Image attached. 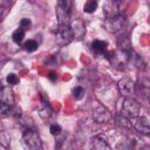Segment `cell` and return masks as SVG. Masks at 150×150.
Returning <instances> with one entry per match:
<instances>
[{
	"label": "cell",
	"instance_id": "1",
	"mask_svg": "<svg viewBox=\"0 0 150 150\" xmlns=\"http://www.w3.org/2000/svg\"><path fill=\"white\" fill-rule=\"evenodd\" d=\"M73 2L70 0H60L56 4L55 12L56 18L60 26H66L70 23V9H71Z\"/></svg>",
	"mask_w": 150,
	"mask_h": 150
},
{
	"label": "cell",
	"instance_id": "2",
	"mask_svg": "<svg viewBox=\"0 0 150 150\" xmlns=\"http://www.w3.org/2000/svg\"><path fill=\"white\" fill-rule=\"evenodd\" d=\"M141 111V104L132 97H125L122 102L121 107V115L123 117H127L129 120L136 118L139 116Z\"/></svg>",
	"mask_w": 150,
	"mask_h": 150
},
{
	"label": "cell",
	"instance_id": "3",
	"mask_svg": "<svg viewBox=\"0 0 150 150\" xmlns=\"http://www.w3.org/2000/svg\"><path fill=\"white\" fill-rule=\"evenodd\" d=\"M22 144L26 150H40L42 142L35 130L27 129L22 134Z\"/></svg>",
	"mask_w": 150,
	"mask_h": 150
},
{
	"label": "cell",
	"instance_id": "4",
	"mask_svg": "<svg viewBox=\"0 0 150 150\" xmlns=\"http://www.w3.org/2000/svg\"><path fill=\"white\" fill-rule=\"evenodd\" d=\"M14 107V94L9 87H2L0 90V111L7 114Z\"/></svg>",
	"mask_w": 150,
	"mask_h": 150
},
{
	"label": "cell",
	"instance_id": "5",
	"mask_svg": "<svg viewBox=\"0 0 150 150\" xmlns=\"http://www.w3.org/2000/svg\"><path fill=\"white\" fill-rule=\"evenodd\" d=\"M109 60H110V63L114 68H116L118 70H122L128 64V62L130 60V54H129L128 50L117 49V50H115L110 54Z\"/></svg>",
	"mask_w": 150,
	"mask_h": 150
},
{
	"label": "cell",
	"instance_id": "6",
	"mask_svg": "<svg viewBox=\"0 0 150 150\" xmlns=\"http://www.w3.org/2000/svg\"><path fill=\"white\" fill-rule=\"evenodd\" d=\"M55 39H56V43L60 46H67L68 43H70L71 40L74 39V36H73V32H71L69 25L59 26V28L56 30Z\"/></svg>",
	"mask_w": 150,
	"mask_h": 150
},
{
	"label": "cell",
	"instance_id": "7",
	"mask_svg": "<svg viewBox=\"0 0 150 150\" xmlns=\"http://www.w3.org/2000/svg\"><path fill=\"white\" fill-rule=\"evenodd\" d=\"M124 22H125L124 16L122 14H118V15H116L114 18L105 19L104 22H103V27L109 33H116V32H118V30L122 29Z\"/></svg>",
	"mask_w": 150,
	"mask_h": 150
},
{
	"label": "cell",
	"instance_id": "8",
	"mask_svg": "<svg viewBox=\"0 0 150 150\" xmlns=\"http://www.w3.org/2000/svg\"><path fill=\"white\" fill-rule=\"evenodd\" d=\"M117 87L120 94L124 97H131L132 94H135V83L129 77H123L122 80H120Z\"/></svg>",
	"mask_w": 150,
	"mask_h": 150
},
{
	"label": "cell",
	"instance_id": "9",
	"mask_svg": "<svg viewBox=\"0 0 150 150\" xmlns=\"http://www.w3.org/2000/svg\"><path fill=\"white\" fill-rule=\"evenodd\" d=\"M93 118L97 123H108L112 118V116H111V112L104 105L98 104L93 110Z\"/></svg>",
	"mask_w": 150,
	"mask_h": 150
},
{
	"label": "cell",
	"instance_id": "10",
	"mask_svg": "<svg viewBox=\"0 0 150 150\" xmlns=\"http://www.w3.org/2000/svg\"><path fill=\"white\" fill-rule=\"evenodd\" d=\"M134 128L136 129L137 132L142 134V135H149L150 132V123H149V118L146 116H138L136 117V122L134 124Z\"/></svg>",
	"mask_w": 150,
	"mask_h": 150
},
{
	"label": "cell",
	"instance_id": "11",
	"mask_svg": "<svg viewBox=\"0 0 150 150\" xmlns=\"http://www.w3.org/2000/svg\"><path fill=\"white\" fill-rule=\"evenodd\" d=\"M103 13L105 15V19L114 18V16L121 14L120 11H118V5L114 0H108L103 4Z\"/></svg>",
	"mask_w": 150,
	"mask_h": 150
},
{
	"label": "cell",
	"instance_id": "12",
	"mask_svg": "<svg viewBox=\"0 0 150 150\" xmlns=\"http://www.w3.org/2000/svg\"><path fill=\"white\" fill-rule=\"evenodd\" d=\"M69 27L73 32V36L76 39H80L86 33V27H84V22L81 19H75L73 21H70Z\"/></svg>",
	"mask_w": 150,
	"mask_h": 150
},
{
	"label": "cell",
	"instance_id": "13",
	"mask_svg": "<svg viewBox=\"0 0 150 150\" xmlns=\"http://www.w3.org/2000/svg\"><path fill=\"white\" fill-rule=\"evenodd\" d=\"M90 149L91 150H107L108 149V142L105 136L103 135H96L90 141Z\"/></svg>",
	"mask_w": 150,
	"mask_h": 150
},
{
	"label": "cell",
	"instance_id": "14",
	"mask_svg": "<svg viewBox=\"0 0 150 150\" xmlns=\"http://www.w3.org/2000/svg\"><path fill=\"white\" fill-rule=\"evenodd\" d=\"M108 43L102 40H94L90 45V49L95 55H102L107 52Z\"/></svg>",
	"mask_w": 150,
	"mask_h": 150
},
{
	"label": "cell",
	"instance_id": "15",
	"mask_svg": "<svg viewBox=\"0 0 150 150\" xmlns=\"http://www.w3.org/2000/svg\"><path fill=\"white\" fill-rule=\"evenodd\" d=\"M115 121H116V124H117L120 128H122V129H129V128H131V122H130V120L127 118V117H123L122 115L116 116Z\"/></svg>",
	"mask_w": 150,
	"mask_h": 150
},
{
	"label": "cell",
	"instance_id": "16",
	"mask_svg": "<svg viewBox=\"0 0 150 150\" xmlns=\"http://www.w3.org/2000/svg\"><path fill=\"white\" fill-rule=\"evenodd\" d=\"M97 1L96 0H88L84 5H83V12L84 13H94L97 8Z\"/></svg>",
	"mask_w": 150,
	"mask_h": 150
},
{
	"label": "cell",
	"instance_id": "17",
	"mask_svg": "<svg viewBox=\"0 0 150 150\" xmlns=\"http://www.w3.org/2000/svg\"><path fill=\"white\" fill-rule=\"evenodd\" d=\"M11 142V136L8 135V132L6 130H1L0 131V145L4 148H8Z\"/></svg>",
	"mask_w": 150,
	"mask_h": 150
},
{
	"label": "cell",
	"instance_id": "18",
	"mask_svg": "<svg viewBox=\"0 0 150 150\" xmlns=\"http://www.w3.org/2000/svg\"><path fill=\"white\" fill-rule=\"evenodd\" d=\"M38 47H39V43L35 41V40H28V41H26L25 43H23V48H25V50H27V52H35L36 49H38Z\"/></svg>",
	"mask_w": 150,
	"mask_h": 150
},
{
	"label": "cell",
	"instance_id": "19",
	"mask_svg": "<svg viewBox=\"0 0 150 150\" xmlns=\"http://www.w3.org/2000/svg\"><path fill=\"white\" fill-rule=\"evenodd\" d=\"M12 39H13V41H14L15 43H21V42L23 41V39H25V32L21 30L20 28L16 29V30L13 33Z\"/></svg>",
	"mask_w": 150,
	"mask_h": 150
},
{
	"label": "cell",
	"instance_id": "20",
	"mask_svg": "<svg viewBox=\"0 0 150 150\" xmlns=\"http://www.w3.org/2000/svg\"><path fill=\"white\" fill-rule=\"evenodd\" d=\"M115 150H135L134 143L132 142H121L117 144V146L115 148Z\"/></svg>",
	"mask_w": 150,
	"mask_h": 150
},
{
	"label": "cell",
	"instance_id": "21",
	"mask_svg": "<svg viewBox=\"0 0 150 150\" xmlns=\"http://www.w3.org/2000/svg\"><path fill=\"white\" fill-rule=\"evenodd\" d=\"M19 26H20V29H21V30L26 32V30L30 29V27H32V21H30L29 19H27V18H23V19L20 20Z\"/></svg>",
	"mask_w": 150,
	"mask_h": 150
},
{
	"label": "cell",
	"instance_id": "22",
	"mask_svg": "<svg viewBox=\"0 0 150 150\" xmlns=\"http://www.w3.org/2000/svg\"><path fill=\"white\" fill-rule=\"evenodd\" d=\"M73 96H74L75 100H81L84 96V89L82 87H80V86L75 87L73 89Z\"/></svg>",
	"mask_w": 150,
	"mask_h": 150
},
{
	"label": "cell",
	"instance_id": "23",
	"mask_svg": "<svg viewBox=\"0 0 150 150\" xmlns=\"http://www.w3.org/2000/svg\"><path fill=\"white\" fill-rule=\"evenodd\" d=\"M7 83L9 86H14V84H18L19 83V77L14 74V73H11L7 75Z\"/></svg>",
	"mask_w": 150,
	"mask_h": 150
},
{
	"label": "cell",
	"instance_id": "24",
	"mask_svg": "<svg viewBox=\"0 0 150 150\" xmlns=\"http://www.w3.org/2000/svg\"><path fill=\"white\" fill-rule=\"evenodd\" d=\"M49 131H50V134H52L53 136H59V135H61L62 129H61V127H60L59 124L54 123V124H52V125H50Z\"/></svg>",
	"mask_w": 150,
	"mask_h": 150
},
{
	"label": "cell",
	"instance_id": "25",
	"mask_svg": "<svg viewBox=\"0 0 150 150\" xmlns=\"http://www.w3.org/2000/svg\"><path fill=\"white\" fill-rule=\"evenodd\" d=\"M11 1H6V0H0V8H5V7H9L11 6Z\"/></svg>",
	"mask_w": 150,
	"mask_h": 150
},
{
	"label": "cell",
	"instance_id": "26",
	"mask_svg": "<svg viewBox=\"0 0 150 150\" xmlns=\"http://www.w3.org/2000/svg\"><path fill=\"white\" fill-rule=\"evenodd\" d=\"M48 79H49V80H52V81H55V80L57 79V75H56L54 71H50V73H49V75H48Z\"/></svg>",
	"mask_w": 150,
	"mask_h": 150
},
{
	"label": "cell",
	"instance_id": "27",
	"mask_svg": "<svg viewBox=\"0 0 150 150\" xmlns=\"http://www.w3.org/2000/svg\"><path fill=\"white\" fill-rule=\"evenodd\" d=\"M1 88H2V83H1V81H0V90H1Z\"/></svg>",
	"mask_w": 150,
	"mask_h": 150
},
{
	"label": "cell",
	"instance_id": "28",
	"mask_svg": "<svg viewBox=\"0 0 150 150\" xmlns=\"http://www.w3.org/2000/svg\"><path fill=\"white\" fill-rule=\"evenodd\" d=\"M143 150H150V149H149V148H148V146H145V148H144V149H143Z\"/></svg>",
	"mask_w": 150,
	"mask_h": 150
}]
</instances>
